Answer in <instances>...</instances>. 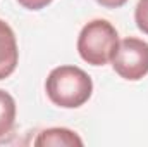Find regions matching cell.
<instances>
[{"instance_id": "obj_1", "label": "cell", "mask_w": 148, "mask_h": 147, "mask_svg": "<svg viewBox=\"0 0 148 147\" xmlns=\"http://www.w3.org/2000/svg\"><path fill=\"white\" fill-rule=\"evenodd\" d=\"M45 92L52 104L64 109H76L90 101L93 81L90 74L77 66H59L47 76Z\"/></svg>"}, {"instance_id": "obj_2", "label": "cell", "mask_w": 148, "mask_h": 147, "mask_svg": "<svg viewBox=\"0 0 148 147\" xmlns=\"http://www.w3.org/2000/svg\"><path fill=\"white\" fill-rule=\"evenodd\" d=\"M119 47V33L107 19H93L77 37V54L91 66H105Z\"/></svg>"}, {"instance_id": "obj_3", "label": "cell", "mask_w": 148, "mask_h": 147, "mask_svg": "<svg viewBox=\"0 0 148 147\" xmlns=\"http://www.w3.org/2000/svg\"><path fill=\"white\" fill-rule=\"evenodd\" d=\"M112 68L121 78L138 81L148 74V43L141 38L119 40V47L112 57Z\"/></svg>"}, {"instance_id": "obj_4", "label": "cell", "mask_w": 148, "mask_h": 147, "mask_svg": "<svg viewBox=\"0 0 148 147\" xmlns=\"http://www.w3.org/2000/svg\"><path fill=\"white\" fill-rule=\"evenodd\" d=\"M19 62V49L12 28L0 19V80L9 78Z\"/></svg>"}, {"instance_id": "obj_5", "label": "cell", "mask_w": 148, "mask_h": 147, "mask_svg": "<svg viewBox=\"0 0 148 147\" xmlns=\"http://www.w3.org/2000/svg\"><path fill=\"white\" fill-rule=\"evenodd\" d=\"M35 146L36 147H50V146H83V139L69 128H62V126H53V128H47L43 132L38 133L35 139Z\"/></svg>"}, {"instance_id": "obj_6", "label": "cell", "mask_w": 148, "mask_h": 147, "mask_svg": "<svg viewBox=\"0 0 148 147\" xmlns=\"http://www.w3.org/2000/svg\"><path fill=\"white\" fill-rule=\"evenodd\" d=\"M16 101L14 97L0 88V137H5L12 132L14 125H16Z\"/></svg>"}, {"instance_id": "obj_7", "label": "cell", "mask_w": 148, "mask_h": 147, "mask_svg": "<svg viewBox=\"0 0 148 147\" xmlns=\"http://www.w3.org/2000/svg\"><path fill=\"white\" fill-rule=\"evenodd\" d=\"M134 21L138 30L148 35V0H138L134 9Z\"/></svg>"}, {"instance_id": "obj_8", "label": "cell", "mask_w": 148, "mask_h": 147, "mask_svg": "<svg viewBox=\"0 0 148 147\" xmlns=\"http://www.w3.org/2000/svg\"><path fill=\"white\" fill-rule=\"evenodd\" d=\"M53 0H17L19 5H23L24 9L28 10H40V9H45L47 5H50Z\"/></svg>"}, {"instance_id": "obj_9", "label": "cell", "mask_w": 148, "mask_h": 147, "mask_svg": "<svg viewBox=\"0 0 148 147\" xmlns=\"http://www.w3.org/2000/svg\"><path fill=\"white\" fill-rule=\"evenodd\" d=\"M102 7H107V9H119L122 7L127 0H97Z\"/></svg>"}]
</instances>
